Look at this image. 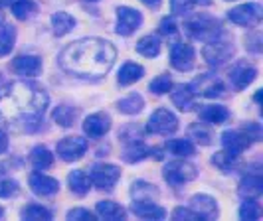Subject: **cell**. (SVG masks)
Wrapping results in <instances>:
<instances>
[{"instance_id": "6da1fadb", "label": "cell", "mask_w": 263, "mask_h": 221, "mask_svg": "<svg viewBox=\"0 0 263 221\" xmlns=\"http://www.w3.org/2000/svg\"><path fill=\"white\" fill-rule=\"evenodd\" d=\"M48 101V93L40 85L32 81H14L0 89V117L28 130L44 118Z\"/></svg>"}, {"instance_id": "7a4b0ae2", "label": "cell", "mask_w": 263, "mask_h": 221, "mask_svg": "<svg viewBox=\"0 0 263 221\" xmlns=\"http://www.w3.org/2000/svg\"><path fill=\"white\" fill-rule=\"evenodd\" d=\"M117 52L113 44L101 38H83L64 48L60 65L78 77H103L115 64Z\"/></svg>"}, {"instance_id": "3957f363", "label": "cell", "mask_w": 263, "mask_h": 221, "mask_svg": "<svg viewBox=\"0 0 263 221\" xmlns=\"http://www.w3.org/2000/svg\"><path fill=\"white\" fill-rule=\"evenodd\" d=\"M184 30L190 38L198 39V42H214L222 36V24L218 18L208 16V14H196L192 18H188L184 22Z\"/></svg>"}, {"instance_id": "277c9868", "label": "cell", "mask_w": 263, "mask_h": 221, "mask_svg": "<svg viewBox=\"0 0 263 221\" xmlns=\"http://www.w3.org/2000/svg\"><path fill=\"white\" fill-rule=\"evenodd\" d=\"M234 53H236L234 44L228 42V39H222V36L218 39H214V42H208V44L204 46V50H202L204 59H206L208 65H212V67H220V65L228 64V62L234 57Z\"/></svg>"}, {"instance_id": "5b68a950", "label": "cell", "mask_w": 263, "mask_h": 221, "mask_svg": "<svg viewBox=\"0 0 263 221\" xmlns=\"http://www.w3.org/2000/svg\"><path fill=\"white\" fill-rule=\"evenodd\" d=\"M162 176L171 186L176 188V186H182L186 182H192L198 176V168L194 164L186 162V160H172L164 166Z\"/></svg>"}, {"instance_id": "8992f818", "label": "cell", "mask_w": 263, "mask_h": 221, "mask_svg": "<svg viewBox=\"0 0 263 221\" xmlns=\"http://www.w3.org/2000/svg\"><path fill=\"white\" fill-rule=\"evenodd\" d=\"M178 130V118L174 117L168 109H157L146 123V132L148 134H160V136H168L172 132Z\"/></svg>"}, {"instance_id": "52a82bcc", "label": "cell", "mask_w": 263, "mask_h": 221, "mask_svg": "<svg viewBox=\"0 0 263 221\" xmlns=\"http://www.w3.org/2000/svg\"><path fill=\"white\" fill-rule=\"evenodd\" d=\"M228 18L237 24V26L243 28H255L263 18V8L261 4L257 2H248V4H241V6H236L228 12Z\"/></svg>"}, {"instance_id": "ba28073f", "label": "cell", "mask_w": 263, "mask_h": 221, "mask_svg": "<svg viewBox=\"0 0 263 221\" xmlns=\"http://www.w3.org/2000/svg\"><path fill=\"white\" fill-rule=\"evenodd\" d=\"M121 178V170L115 164H95L91 168V174H89V182L91 186H95L97 190H113L115 184L119 182Z\"/></svg>"}, {"instance_id": "9c48e42d", "label": "cell", "mask_w": 263, "mask_h": 221, "mask_svg": "<svg viewBox=\"0 0 263 221\" xmlns=\"http://www.w3.org/2000/svg\"><path fill=\"white\" fill-rule=\"evenodd\" d=\"M55 152L64 162H76L87 152V140L81 136H66L58 143Z\"/></svg>"}, {"instance_id": "30bf717a", "label": "cell", "mask_w": 263, "mask_h": 221, "mask_svg": "<svg viewBox=\"0 0 263 221\" xmlns=\"http://www.w3.org/2000/svg\"><path fill=\"white\" fill-rule=\"evenodd\" d=\"M190 87H192L194 95H202V97H208V99H216V97H222L224 95V83H222V79L212 75V73L198 75Z\"/></svg>"}, {"instance_id": "8fae6325", "label": "cell", "mask_w": 263, "mask_h": 221, "mask_svg": "<svg viewBox=\"0 0 263 221\" xmlns=\"http://www.w3.org/2000/svg\"><path fill=\"white\" fill-rule=\"evenodd\" d=\"M143 24V14L131 6H119L117 8V26L115 32L119 36H131L137 28Z\"/></svg>"}, {"instance_id": "7c38bea8", "label": "cell", "mask_w": 263, "mask_h": 221, "mask_svg": "<svg viewBox=\"0 0 263 221\" xmlns=\"http://www.w3.org/2000/svg\"><path fill=\"white\" fill-rule=\"evenodd\" d=\"M194 62H196V52L192 46L178 42L171 48V64L176 71H190L194 67Z\"/></svg>"}, {"instance_id": "4fadbf2b", "label": "cell", "mask_w": 263, "mask_h": 221, "mask_svg": "<svg viewBox=\"0 0 263 221\" xmlns=\"http://www.w3.org/2000/svg\"><path fill=\"white\" fill-rule=\"evenodd\" d=\"M188 208L196 213L200 219H216L218 217V204L216 199L206 194H196L188 199Z\"/></svg>"}, {"instance_id": "5bb4252c", "label": "cell", "mask_w": 263, "mask_h": 221, "mask_svg": "<svg viewBox=\"0 0 263 221\" xmlns=\"http://www.w3.org/2000/svg\"><path fill=\"white\" fill-rule=\"evenodd\" d=\"M111 129V117L107 113H93L83 120V132L89 138H101Z\"/></svg>"}, {"instance_id": "9a60e30c", "label": "cell", "mask_w": 263, "mask_h": 221, "mask_svg": "<svg viewBox=\"0 0 263 221\" xmlns=\"http://www.w3.org/2000/svg\"><path fill=\"white\" fill-rule=\"evenodd\" d=\"M10 69L20 77H36L42 71V59L38 55H18L10 64Z\"/></svg>"}, {"instance_id": "2e32d148", "label": "cell", "mask_w": 263, "mask_h": 221, "mask_svg": "<svg viewBox=\"0 0 263 221\" xmlns=\"http://www.w3.org/2000/svg\"><path fill=\"white\" fill-rule=\"evenodd\" d=\"M30 188H32V192L36 195H42V197H48V195H53L58 194V190H60V182L52 178V176H46V174H42V172H34V174H30Z\"/></svg>"}, {"instance_id": "e0dca14e", "label": "cell", "mask_w": 263, "mask_h": 221, "mask_svg": "<svg viewBox=\"0 0 263 221\" xmlns=\"http://www.w3.org/2000/svg\"><path fill=\"white\" fill-rule=\"evenodd\" d=\"M251 138L243 132V130H226L222 134V146L224 150L232 152V154H241L246 148H250Z\"/></svg>"}, {"instance_id": "ac0fdd59", "label": "cell", "mask_w": 263, "mask_h": 221, "mask_svg": "<svg viewBox=\"0 0 263 221\" xmlns=\"http://www.w3.org/2000/svg\"><path fill=\"white\" fill-rule=\"evenodd\" d=\"M131 209L141 219H164L166 217V211L157 202H151V199H133Z\"/></svg>"}, {"instance_id": "d6986e66", "label": "cell", "mask_w": 263, "mask_h": 221, "mask_svg": "<svg viewBox=\"0 0 263 221\" xmlns=\"http://www.w3.org/2000/svg\"><path fill=\"white\" fill-rule=\"evenodd\" d=\"M257 77L255 67L248 65L246 62H239L230 69V81L236 89H246L250 83H253V79Z\"/></svg>"}, {"instance_id": "ffe728a7", "label": "cell", "mask_w": 263, "mask_h": 221, "mask_svg": "<svg viewBox=\"0 0 263 221\" xmlns=\"http://www.w3.org/2000/svg\"><path fill=\"white\" fill-rule=\"evenodd\" d=\"M239 195L246 199V197H253V199H257L259 195L263 194V178L259 172H251L248 176H243L241 178V182H239Z\"/></svg>"}, {"instance_id": "44dd1931", "label": "cell", "mask_w": 263, "mask_h": 221, "mask_svg": "<svg viewBox=\"0 0 263 221\" xmlns=\"http://www.w3.org/2000/svg\"><path fill=\"white\" fill-rule=\"evenodd\" d=\"M171 97H172V103L176 109H180L182 113L186 111H192L194 109V91H192V87L190 85H176V87H172L171 89Z\"/></svg>"}, {"instance_id": "7402d4cb", "label": "cell", "mask_w": 263, "mask_h": 221, "mask_svg": "<svg viewBox=\"0 0 263 221\" xmlns=\"http://www.w3.org/2000/svg\"><path fill=\"white\" fill-rule=\"evenodd\" d=\"M143 75H145V67L143 65L135 64V62H125V64L121 65V69H119L117 81L121 87H127V85L137 83Z\"/></svg>"}, {"instance_id": "603a6c76", "label": "cell", "mask_w": 263, "mask_h": 221, "mask_svg": "<svg viewBox=\"0 0 263 221\" xmlns=\"http://www.w3.org/2000/svg\"><path fill=\"white\" fill-rule=\"evenodd\" d=\"M200 118L210 125H222L230 118V113L222 105H206V107H200Z\"/></svg>"}, {"instance_id": "cb8c5ba5", "label": "cell", "mask_w": 263, "mask_h": 221, "mask_svg": "<svg viewBox=\"0 0 263 221\" xmlns=\"http://www.w3.org/2000/svg\"><path fill=\"white\" fill-rule=\"evenodd\" d=\"M95 213H97L101 219H109V221L125 219V215H127L125 208H121L115 202H99V204L95 206Z\"/></svg>"}, {"instance_id": "d4e9b609", "label": "cell", "mask_w": 263, "mask_h": 221, "mask_svg": "<svg viewBox=\"0 0 263 221\" xmlns=\"http://www.w3.org/2000/svg\"><path fill=\"white\" fill-rule=\"evenodd\" d=\"M67 184H69V190L76 195H85L89 192V188H91L89 176H87L83 170H73V172H69Z\"/></svg>"}, {"instance_id": "484cf974", "label": "cell", "mask_w": 263, "mask_h": 221, "mask_svg": "<svg viewBox=\"0 0 263 221\" xmlns=\"http://www.w3.org/2000/svg\"><path fill=\"white\" fill-rule=\"evenodd\" d=\"M52 28L55 36H66L76 28V18L67 12H53L52 14Z\"/></svg>"}, {"instance_id": "4316f807", "label": "cell", "mask_w": 263, "mask_h": 221, "mask_svg": "<svg viewBox=\"0 0 263 221\" xmlns=\"http://www.w3.org/2000/svg\"><path fill=\"white\" fill-rule=\"evenodd\" d=\"M164 148L171 152V154H174V156H192L194 152H196V146H194V143L192 140H188V138H172V140H166V144H164Z\"/></svg>"}, {"instance_id": "83f0119b", "label": "cell", "mask_w": 263, "mask_h": 221, "mask_svg": "<svg viewBox=\"0 0 263 221\" xmlns=\"http://www.w3.org/2000/svg\"><path fill=\"white\" fill-rule=\"evenodd\" d=\"M158 188L155 184H148V182H135L131 186V197L133 199H151V202H157L158 199Z\"/></svg>"}, {"instance_id": "f1b7e54d", "label": "cell", "mask_w": 263, "mask_h": 221, "mask_svg": "<svg viewBox=\"0 0 263 221\" xmlns=\"http://www.w3.org/2000/svg\"><path fill=\"white\" fill-rule=\"evenodd\" d=\"M30 162L36 170H48L53 164V154L46 146H36L30 152Z\"/></svg>"}, {"instance_id": "f546056e", "label": "cell", "mask_w": 263, "mask_h": 221, "mask_svg": "<svg viewBox=\"0 0 263 221\" xmlns=\"http://www.w3.org/2000/svg\"><path fill=\"white\" fill-rule=\"evenodd\" d=\"M143 107H145V99L139 93H133V95L121 99L117 103V109L123 115H137V113L143 111Z\"/></svg>"}, {"instance_id": "4dcf8cb0", "label": "cell", "mask_w": 263, "mask_h": 221, "mask_svg": "<svg viewBox=\"0 0 263 221\" xmlns=\"http://www.w3.org/2000/svg\"><path fill=\"white\" fill-rule=\"evenodd\" d=\"M76 118H78V109H76V107H69V105H60V107L53 111V120H55L60 127H64V129L73 127Z\"/></svg>"}, {"instance_id": "1f68e13d", "label": "cell", "mask_w": 263, "mask_h": 221, "mask_svg": "<svg viewBox=\"0 0 263 221\" xmlns=\"http://www.w3.org/2000/svg\"><path fill=\"white\" fill-rule=\"evenodd\" d=\"M137 52L145 57H157L160 53V38L158 36H153L148 34L145 38H141L137 42Z\"/></svg>"}, {"instance_id": "d6a6232c", "label": "cell", "mask_w": 263, "mask_h": 221, "mask_svg": "<svg viewBox=\"0 0 263 221\" xmlns=\"http://www.w3.org/2000/svg\"><path fill=\"white\" fill-rule=\"evenodd\" d=\"M14 44H16V28L2 24L0 26V57H4V55L12 52Z\"/></svg>"}, {"instance_id": "836d02e7", "label": "cell", "mask_w": 263, "mask_h": 221, "mask_svg": "<svg viewBox=\"0 0 263 221\" xmlns=\"http://www.w3.org/2000/svg\"><path fill=\"white\" fill-rule=\"evenodd\" d=\"M20 217L28 221H50L52 219V211L38 204H30L20 211Z\"/></svg>"}, {"instance_id": "e575fe53", "label": "cell", "mask_w": 263, "mask_h": 221, "mask_svg": "<svg viewBox=\"0 0 263 221\" xmlns=\"http://www.w3.org/2000/svg\"><path fill=\"white\" fill-rule=\"evenodd\" d=\"M146 156H151V148L143 146V143L127 144V148H125V152H123L125 162H129V164L141 162V160H145Z\"/></svg>"}, {"instance_id": "d590c367", "label": "cell", "mask_w": 263, "mask_h": 221, "mask_svg": "<svg viewBox=\"0 0 263 221\" xmlns=\"http://www.w3.org/2000/svg\"><path fill=\"white\" fill-rule=\"evenodd\" d=\"M237 160H239L237 154H232V152H228V150H222V152H216V154H214L212 164H214L216 168H220L222 172H232V170L237 166Z\"/></svg>"}, {"instance_id": "8d00e7d4", "label": "cell", "mask_w": 263, "mask_h": 221, "mask_svg": "<svg viewBox=\"0 0 263 221\" xmlns=\"http://www.w3.org/2000/svg\"><path fill=\"white\" fill-rule=\"evenodd\" d=\"M38 12V4L32 0H16L12 4V14L18 20H28Z\"/></svg>"}, {"instance_id": "74e56055", "label": "cell", "mask_w": 263, "mask_h": 221, "mask_svg": "<svg viewBox=\"0 0 263 221\" xmlns=\"http://www.w3.org/2000/svg\"><path fill=\"white\" fill-rule=\"evenodd\" d=\"M239 217L243 221H257L261 217V208L257 204V199L253 197H246V202L239 208Z\"/></svg>"}, {"instance_id": "f35d334b", "label": "cell", "mask_w": 263, "mask_h": 221, "mask_svg": "<svg viewBox=\"0 0 263 221\" xmlns=\"http://www.w3.org/2000/svg\"><path fill=\"white\" fill-rule=\"evenodd\" d=\"M148 89L155 93V95H164V93H171L172 89V79L171 75H158L151 81Z\"/></svg>"}, {"instance_id": "ab89813d", "label": "cell", "mask_w": 263, "mask_h": 221, "mask_svg": "<svg viewBox=\"0 0 263 221\" xmlns=\"http://www.w3.org/2000/svg\"><path fill=\"white\" fill-rule=\"evenodd\" d=\"M119 138L125 144H135V143H143V132L137 129L135 125H127L125 129L119 132Z\"/></svg>"}, {"instance_id": "60d3db41", "label": "cell", "mask_w": 263, "mask_h": 221, "mask_svg": "<svg viewBox=\"0 0 263 221\" xmlns=\"http://www.w3.org/2000/svg\"><path fill=\"white\" fill-rule=\"evenodd\" d=\"M18 192H20V186L16 180L6 178V174L0 176V197H14Z\"/></svg>"}, {"instance_id": "b9f144b4", "label": "cell", "mask_w": 263, "mask_h": 221, "mask_svg": "<svg viewBox=\"0 0 263 221\" xmlns=\"http://www.w3.org/2000/svg\"><path fill=\"white\" fill-rule=\"evenodd\" d=\"M190 134H192V138L196 140V143L204 144V146H208L212 144V132L204 125H192L190 127Z\"/></svg>"}, {"instance_id": "7bdbcfd3", "label": "cell", "mask_w": 263, "mask_h": 221, "mask_svg": "<svg viewBox=\"0 0 263 221\" xmlns=\"http://www.w3.org/2000/svg\"><path fill=\"white\" fill-rule=\"evenodd\" d=\"M196 6V0H171V10L174 16H182Z\"/></svg>"}, {"instance_id": "ee69618b", "label": "cell", "mask_w": 263, "mask_h": 221, "mask_svg": "<svg viewBox=\"0 0 263 221\" xmlns=\"http://www.w3.org/2000/svg\"><path fill=\"white\" fill-rule=\"evenodd\" d=\"M67 219H78V221H97L95 213H91L89 209L83 208H76L67 211Z\"/></svg>"}, {"instance_id": "f6af8a7d", "label": "cell", "mask_w": 263, "mask_h": 221, "mask_svg": "<svg viewBox=\"0 0 263 221\" xmlns=\"http://www.w3.org/2000/svg\"><path fill=\"white\" fill-rule=\"evenodd\" d=\"M172 219H188V221H198L200 217H198L196 213L192 211V209L188 208H176L174 211H172Z\"/></svg>"}, {"instance_id": "bcb514c9", "label": "cell", "mask_w": 263, "mask_h": 221, "mask_svg": "<svg viewBox=\"0 0 263 221\" xmlns=\"http://www.w3.org/2000/svg\"><path fill=\"white\" fill-rule=\"evenodd\" d=\"M160 34L162 36H174L176 34V24H174V18H162V22H160Z\"/></svg>"}, {"instance_id": "7dc6e473", "label": "cell", "mask_w": 263, "mask_h": 221, "mask_svg": "<svg viewBox=\"0 0 263 221\" xmlns=\"http://www.w3.org/2000/svg\"><path fill=\"white\" fill-rule=\"evenodd\" d=\"M241 130H243L248 136H250L251 143H257V140L261 138V127H259V125H255V123H248V125H246Z\"/></svg>"}, {"instance_id": "c3c4849f", "label": "cell", "mask_w": 263, "mask_h": 221, "mask_svg": "<svg viewBox=\"0 0 263 221\" xmlns=\"http://www.w3.org/2000/svg\"><path fill=\"white\" fill-rule=\"evenodd\" d=\"M6 150H8V136H6V132L0 130V154H4Z\"/></svg>"}, {"instance_id": "681fc988", "label": "cell", "mask_w": 263, "mask_h": 221, "mask_svg": "<svg viewBox=\"0 0 263 221\" xmlns=\"http://www.w3.org/2000/svg\"><path fill=\"white\" fill-rule=\"evenodd\" d=\"M145 6H148V8H158L160 6V0H141Z\"/></svg>"}, {"instance_id": "f907efd6", "label": "cell", "mask_w": 263, "mask_h": 221, "mask_svg": "<svg viewBox=\"0 0 263 221\" xmlns=\"http://www.w3.org/2000/svg\"><path fill=\"white\" fill-rule=\"evenodd\" d=\"M261 89L259 91H255V103H261Z\"/></svg>"}, {"instance_id": "816d5d0a", "label": "cell", "mask_w": 263, "mask_h": 221, "mask_svg": "<svg viewBox=\"0 0 263 221\" xmlns=\"http://www.w3.org/2000/svg\"><path fill=\"white\" fill-rule=\"evenodd\" d=\"M212 0H196V4H210Z\"/></svg>"}, {"instance_id": "f5cc1de1", "label": "cell", "mask_w": 263, "mask_h": 221, "mask_svg": "<svg viewBox=\"0 0 263 221\" xmlns=\"http://www.w3.org/2000/svg\"><path fill=\"white\" fill-rule=\"evenodd\" d=\"M4 24V14H2V10H0V26Z\"/></svg>"}, {"instance_id": "db71d44e", "label": "cell", "mask_w": 263, "mask_h": 221, "mask_svg": "<svg viewBox=\"0 0 263 221\" xmlns=\"http://www.w3.org/2000/svg\"><path fill=\"white\" fill-rule=\"evenodd\" d=\"M0 176H4V166L0 164Z\"/></svg>"}, {"instance_id": "11a10c76", "label": "cell", "mask_w": 263, "mask_h": 221, "mask_svg": "<svg viewBox=\"0 0 263 221\" xmlns=\"http://www.w3.org/2000/svg\"><path fill=\"white\" fill-rule=\"evenodd\" d=\"M2 215H4V209L0 208V217H2Z\"/></svg>"}, {"instance_id": "9f6ffc18", "label": "cell", "mask_w": 263, "mask_h": 221, "mask_svg": "<svg viewBox=\"0 0 263 221\" xmlns=\"http://www.w3.org/2000/svg\"><path fill=\"white\" fill-rule=\"evenodd\" d=\"M0 83H2V75H0Z\"/></svg>"}, {"instance_id": "6f0895ef", "label": "cell", "mask_w": 263, "mask_h": 221, "mask_svg": "<svg viewBox=\"0 0 263 221\" xmlns=\"http://www.w3.org/2000/svg\"><path fill=\"white\" fill-rule=\"evenodd\" d=\"M91 2H97V0H91Z\"/></svg>"}]
</instances>
